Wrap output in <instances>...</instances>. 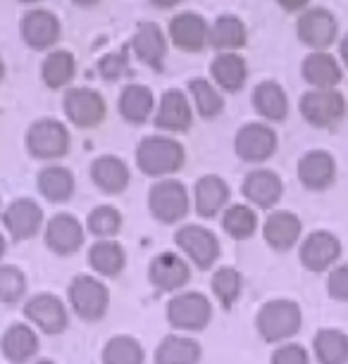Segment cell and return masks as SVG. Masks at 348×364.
I'll return each instance as SVG.
<instances>
[{
	"instance_id": "cell-1",
	"label": "cell",
	"mask_w": 348,
	"mask_h": 364,
	"mask_svg": "<svg viewBox=\"0 0 348 364\" xmlns=\"http://www.w3.org/2000/svg\"><path fill=\"white\" fill-rule=\"evenodd\" d=\"M255 324L265 341L279 343V341L293 338V336L301 331L303 314H301V307L293 300H270L260 307Z\"/></svg>"
},
{
	"instance_id": "cell-2",
	"label": "cell",
	"mask_w": 348,
	"mask_h": 364,
	"mask_svg": "<svg viewBox=\"0 0 348 364\" xmlns=\"http://www.w3.org/2000/svg\"><path fill=\"white\" fill-rule=\"evenodd\" d=\"M136 160H139L143 174L165 176L181 167L184 148L176 141L165 139V136H151V139L141 141Z\"/></svg>"
},
{
	"instance_id": "cell-3",
	"label": "cell",
	"mask_w": 348,
	"mask_h": 364,
	"mask_svg": "<svg viewBox=\"0 0 348 364\" xmlns=\"http://www.w3.org/2000/svg\"><path fill=\"white\" fill-rule=\"evenodd\" d=\"M70 302L74 312L86 321H98L107 312L110 305V293L107 288L95 281L93 277H77L70 286Z\"/></svg>"
},
{
	"instance_id": "cell-4",
	"label": "cell",
	"mask_w": 348,
	"mask_h": 364,
	"mask_svg": "<svg viewBox=\"0 0 348 364\" xmlns=\"http://www.w3.org/2000/svg\"><path fill=\"white\" fill-rule=\"evenodd\" d=\"M346 100L334 88H317L301 98V114L312 127H332L344 117Z\"/></svg>"
},
{
	"instance_id": "cell-5",
	"label": "cell",
	"mask_w": 348,
	"mask_h": 364,
	"mask_svg": "<svg viewBox=\"0 0 348 364\" xmlns=\"http://www.w3.org/2000/svg\"><path fill=\"white\" fill-rule=\"evenodd\" d=\"M153 217L162 224H174L186 217L189 212V196L186 188L179 181H160L151 188L148 196Z\"/></svg>"
},
{
	"instance_id": "cell-6",
	"label": "cell",
	"mask_w": 348,
	"mask_h": 364,
	"mask_svg": "<svg viewBox=\"0 0 348 364\" xmlns=\"http://www.w3.org/2000/svg\"><path fill=\"white\" fill-rule=\"evenodd\" d=\"M213 307L210 300L201 293H181L169 300L167 305V319L176 328H186V331H198L210 321Z\"/></svg>"
},
{
	"instance_id": "cell-7",
	"label": "cell",
	"mask_w": 348,
	"mask_h": 364,
	"mask_svg": "<svg viewBox=\"0 0 348 364\" xmlns=\"http://www.w3.org/2000/svg\"><path fill=\"white\" fill-rule=\"evenodd\" d=\"M26 146H29V153L33 157L53 160V157H63L67 153L70 134L56 119H41L26 134Z\"/></svg>"
},
{
	"instance_id": "cell-8",
	"label": "cell",
	"mask_w": 348,
	"mask_h": 364,
	"mask_svg": "<svg viewBox=\"0 0 348 364\" xmlns=\"http://www.w3.org/2000/svg\"><path fill=\"white\" fill-rule=\"evenodd\" d=\"M301 257L303 267L308 272H327L339 262L341 257V240L329 231H312L301 243Z\"/></svg>"
},
{
	"instance_id": "cell-9",
	"label": "cell",
	"mask_w": 348,
	"mask_h": 364,
	"mask_svg": "<svg viewBox=\"0 0 348 364\" xmlns=\"http://www.w3.org/2000/svg\"><path fill=\"white\" fill-rule=\"evenodd\" d=\"M176 245L186 252V257L191 262H196L201 269H208V267L215 264V259L220 257V243H217L215 233L203 229V226H184V229L176 231Z\"/></svg>"
},
{
	"instance_id": "cell-10",
	"label": "cell",
	"mask_w": 348,
	"mask_h": 364,
	"mask_svg": "<svg viewBox=\"0 0 348 364\" xmlns=\"http://www.w3.org/2000/svg\"><path fill=\"white\" fill-rule=\"evenodd\" d=\"M277 150V134L265 124H246L236 134V153L246 162H265Z\"/></svg>"
},
{
	"instance_id": "cell-11",
	"label": "cell",
	"mask_w": 348,
	"mask_h": 364,
	"mask_svg": "<svg viewBox=\"0 0 348 364\" xmlns=\"http://www.w3.org/2000/svg\"><path fill=\"white\" fill-rule=\"evenodd\" d=\"M24 314H26V319H31L33 324L46 333H63L67 328L65 305L51 293L33 295V298L26 302Z\"/></svg>"
},
{
	"instance_id": "cell-12",
	"label": "cell",
	"mask_w": 348,
	"mask_h": 364,
	"mask_svg": "<svg viewBox=\"0 0 348 364\" xmlns=\"http://www.w3.org/2000/svg\"><path fill=\"white\" fill-rule=\"evenodd\" d=\"M65 112L72 124L81 129L95 127L105 114V100L88 88H74L65 95Z\"/></svg>"
},
{
	"instance_id": "cell-13",
	"label": "cell",
	"mask_w": 348,
	"mask_h": 364,
	"mask_svg": "<svg viewBox=\"0 0 348 364\" xmlns=\"http://www.w3.org/2000/svg\"><path fill=\"white\" fill-rule=\"evenodd\" d=\"M334 176H337V164H334V157L325 150H310L298 162V178L310 191L329 188Z\"/></svg>"
},
{
	"instance_id": "cell-14",
	"label": "cell",
	"mask_w": 348,
	"mask_h": 364,
	"mask_svg": "<svg viewBox=\"0 0 348 364\" xmlns=\"http://www.w3.org/2000/svg\"><path fill=\"white\" fill-rule=\"evenodd\" d=\"M3 222L15 240H29L38 233L41 222H43V212L33 200L22 198V200H15L5 210Z\"/></svg>"
},
{
	"instance_id": "cell-15",
	"label": "cell",
	"mask_w": 348,
	"mask_h": 364,
	"mask_svg": "<svg viewBox=\"0 0 348 364\" xmlns=\"http://www.w3.org/2000/svg\"><path fill=\"white\" fill-rule=\"evenodd\" d=\"M301 229H303L301 219L293 215V212L277 210L265 219L263 236L270 243V248L289 250L298 243V238H301Z\"/></svg>"
},
{
	"instance_id": "cell-16",
	"label": "cell",
	"mask_w": 348,
	"mask_h": 364,
	"mask_svg": "<svg viewBox=\"0 0 348 364\" xmlns=\"http://www.w3.org/2000/svg\"><path fill=\"white\" fill-rule=\"evenodd\" d=\"M46 243L58 255H72L84 243V229L72 215H56L46 229Z\"/></svg>"
},
{
	"instance_id": "cell-17",
	"label": "cell",
	"mask_w": 348,
	"mask_h": 364,
	"mask_svg": "<svg viewBox=\"0 0 348 364\" xmlns=\"http://www.w3.org/2000/svg\"><path fill=\"white\" fill-rule=\"evenodd\" d=\"M282 178L270 169H255L246 176L243 181V196L258 208H272L282 198Z\"/></svg>"
},
{
	"instance_id": "cell-18",
	"label": "cell",
	"mask_w": 348,
	"mask_h": 364,
	"mask_svg": "<svg viewBox=\"0 0 348 364\" xmlns=\"http://www.w3.org/2000/svg\"><path fill=\"white\" fill-rule=\"evenodd\" d=\"M298 36L310 48H327L337 36V22L327 10H308L298 19Z\"/></svg>"
},
{
	"instance_id": "cell-19",
	"label": "cell",
	"mask_w": 348,
	"mask_h": 364,
	"mask_svg": "<svg viewBox=\"0 0 348 364\" xmlns=\"http://www.w3.org/2000/svg\"><path fill=\"white\" fill-rule=\"evenodd\" d=\"M148 277H151L153 284L162 288V291H176V288H181L189 281L191 269L179 255H174V252H162V255H158L151 262Z\"/></svg>"
},
{
	"instance_id": "cell-20",
	"label": "cell",
	"mask_w": 348,
	"mask_h": 364,
	"mask_svg": "<svg viewBox=\"0 0 348 364\" xmlns=\"http://www.w3.org/2000/svg\"><path fill=\"white\" fill-rule=\"evenodd\" d=\"M169 33L172 41L184 50H201L208 41V26L203 17L194 15V12H181L169 24Z\"/></svg>"
},
{
	"instance_id": "cell-21",
	"label": "cell",
	"mask_w": 348,
	"mask_h": 364,
	"mask_svg": "<svg viewBox=\"0 0 348 364\" xmlns=\"http://www.w3.org/2000/svg\"><path fill=\"white\" fill-rule=\"evenodd\" d=\"M22 36L31 48H48L53 46L60 36V24L56 15L46 10L29 12L22 22Z\"/></svg>"
},
{
	"instance_id": "cell-22",
	"label": "cell",
	"mask_w": 348,
	"mask_h": 364,
	"mask_svg": "<svg viewBox=\"0 0 348 364\" xmlns=\"http://www.w3.org/2000/svg\"><path fill=\"white\" fill-rule=\"evenodd\" d=\"M91 176L103 193H122L129 183V169L120 157L105 155L98 157L91 167Z\"/></svg>"
},
{
	"instance_id": "cell-23",
	"label": "cell",
	"mask_w": 348,
	"mask_h": 364,
	"mask_svg": "<svg viewBox=\"0 0 348 364\" xmlns=\"http://www.w3.org/2000/svg\"><path fill=\"white\" fill-rule=\"evenodd\" d=\"M229 200V186L220 176H203L196 183V212L201 217H215Z\"/></svg>"
},
{
	"instance_id": "cell-24",
	"label": "cell",
	"mask_w": 348,
	"mask_h": 364,
	"mask_svg": "<svg viewBox=\"0 0 348 364\" xmlns=\"http://www.w3.org/2000/svg\"><path fill=\"white\" fill-rule=\"evenodd\" d=\"M155 124L160 129H169V132H184L191 124V107L189 100L184 98L181 91H167L162 95L158 117H155Z\"/></svg>"
},
{
	"instance_id": "cell-25",
	"label": "cell",
	"mask_w": 348,
	"mask_h": 364,
	"mask_svg": "<svg viewBox=\"0 0 348 364\" xmlns=\"http://www.w3.org/2000/svg\"><path fill=\"white\" fill-rule=\"evenodd\" d=\"M312 350L320 364H346L348 362V336L339 328H320L312 341Z\"/></svg>"
},
{
	"instance_id": "cell-26",
	"label": "cell",
	"mask_w": 348,
	"mask_h": 364,
	"mask_svg": "<svg viewBox=\"0 0 348 364\" xmlns=\"http://www.w3.org/2000/svg\"><path fill=\"white\" fill-rule=\"evenodd\" d=\"M0 348H3V355L8 357L10 362L19 364V362H26L29 357L36 355L38 338L26 324H15V326H10L8 331H5Z\"/></svg>"
},
{
	"instance_id": "cell-27",
	"label": "cell",
	"mask_w": 348,
	"mask_h": 364,
	"mask_svg": "<svg viewBox=\"0 0 348 364\" xmlns=\"http://www.w3.org/2000/svg\"><path fill=\"white\" fill-rule=\"evenodd\" d=\"M134 50L146 65L162 70V58H165V36H162L158 24H141L134 36Z\"/></svg>"
},
{
	"instance_id": "cell-28",
	"label": "cell",
	"mask_w": 348,
	"mask_h": 364,
	"mask_svg": "<svg viewBox=\"0 0 348 364\" xmlns=\"http://www.w3.org/2000/svg\"><path fill=\"white\" fill-rule=\"evenodd\" d=\"M303 77L317 88H334L341 81V70L337 60L327 53H312L303 63Z\"/></svg>"
},
{
	"instance_id": "cell-29",
	"label": "cell",
	"mask_w": 348,
	"mask_h": 364,
	"mask_svg": "<svg viewBox=\"0 0 348 364\" xmlns=\"http://www.w3.org/2000/svg\"><path fill=\"white\" fill-rule=\"evenodd\" d=\"M198 360H201V346L181 336H169L155 350L158 364H196Z\"/></svg>"
},
{
	"instance_id": "cell-30",
	"label": "cell",
	"mask_w": 348,
	"mask_h": 364,
	"mask_svg": "<svg viewBox=\"0 0 348 364\" xmlns=\"http://www.w3.org/2000/svg\"><path fill=\"white\" fill-rule=\"evenodd\" d=\"M253 105L263 117H268L272 122L284 119L286 112H289V100H286V93L282 91V86L275 84V81H263L260 86L255 88L253 93Z\"/></svg>"
},
{
	"instance_id": "cell-31",
	"label": "cell",
	"mask_w": 348,
	"mask_h": 364,
	"mask_svg": "<svg viewBox=\"0 0 348 364\" xmlns=\"http://www.w3.org/2000/svg\"><path fill=\"white\" fill-rule=\"evenodd\" d=\"M153 109V93L148 91L146 86H127L122 91V98H120V112L125 119L134 122V124H141V122L148 119Z\"/></svg>"
},
{
	"instance_id": "cell-32",
	"label": "cell",
	"mask_w": 348,
	"mask_h": 364,
	"mask_svg": "<svg viewBox=\"0 0 348 364\" xmlns=\"http://www.w3.org/2000/svg\"><path fill=\"white\" fill-rule=\"evenodd\" d=\"M38 188L48 200L65 203V200H70L74 193V176L63 167H48L41 171Z\"/></svg>"
},
{
	"instance_id": "cell-33",
	"label": "cell",
	"mask_w": 348,
	"mask_h": 364,
	"mask_svg": "<svg viewBox=\"0 0 348 364\" xmlns=\"http://www.w3.org/2000/svg\"><path fill=\"white\" fill-rule=\"evenodd\" d=\"M88 264L103 277H117L125 267V250L112 240H100L88 250Z\"/></svg>"
},
{
	"instance_id": "cell-34",
	"label": "cell",
	"mask_w": 348,
	"mask_h": 364,
	"mask_svg": "<svg viewBox=\"0 0 348 364\" xmlns=\"http://www.w3.org/2000/svg\"><path fill=\"white\" fill-rule=\"evenodd\" d=\"M213 77L217 79V84L222 88H227V91H238V88L246 84L248 70H246V63L238 55L222 53L213 63Z\"/></svg>"
},
{
	"instance_id": "cell-35",
	"label": "cell",
	"mask_w": 348,
	"mask_h": 364,
	"mask_svg": "<svg viewBox=\"0 0 348 364\" xmlns=\"http://www.w3.org/2000/svg\"><path fill=\"white\" fill-rule=\"evenodd\" d=\"M222 226H224V231L236 240L251 238L255 233V226H258L255 212L251 208H246V205H234V208H229L227 212H224Z\"/></svg>"
},
{
	"instance_id": "cell-36",
	"label": "cell",
	"mask_w": 348,
	"mask_h": 364,
	"mask_svg": "<svg viewBox=\"0 0 348 364\" xmlns=\"http://www.w3.org/2000/svg\"><path fill=\"white\" fill-rule=\"evenodd\" d=\"M103 364H143V348L129 336H117L105 346Z\"/></svg>"
},
{
	"instance_id": "cell-37",
	"label": "cell",
	"mask_w": 348,
	"mask_h": 364,
	"mask_svg": "<svg viewBox=\"0 0 348 364\" xmlns=\"http://www.w3.org/2000/svg\"><path fill=\"white\" fill-rule=\"evenodd\" d=\"M74 77V58L70 53L58 50L51 53L48 60L43 63V79L51 88H60L65 84H70V79Z\"/></svg>"
},
{
	"instance_id": "cell-38",
	"label": "cell",
	"mask_w": 348,
	"mask_h": 364,
	"mask_svg": "<svg viewBox=\"0 0 348 364\" xmlns=\"http://www.w3.org/2000/svg\"><path fill=\"white\" fill-rule=\"evenodd\" d=\"M210 41L217 46V48H241L246 43V26L241 24V19L236 17H220L210 31Z\"/></svg>"
},
{
	"instance_id": "cell-39",
	"label": "cell",
	"mask_w": 348,
	"mask_h": 364,
	"mask_svg": "<svg viewBox=\"0 0 348 364\" xmlns=\"http://www.w3.org/2000/svg\"><path fill=\"white\" fill-rule=\"evenodd\" d=\"M241 286H243V279L234 267H222V269L215 272L213 277V293L220 298V302L224 307H231L241 293Z\"/></svg>"
},
{
	"instance_id": "cell-40",
	"label": "cell",
	"mask_w": 348,
	"mask_h": 364,
	"mask_svg": "<svg viewBox=\"0 0 348 364\" xmlns=\"http://www.w3.org/2000/svg\"><path fill=\"white\" fill-rule=\"evenodd\" d=\"M122 226V215L115 208H95L91 215H88V231L93 236H100V238H107V236H115Z\"/></svg>"
},
{
	"instance_id": "cell-41",
	"label": "cell",
	"mask_w": 348,
	"mask_h": 364,
	"mask_svg": "<svg viewBox=\"0 0 348 364\" xmlns=\"http://www.w3.org/2000/svg\"><path fill=\"white\" fill-rule=\"evenodd\" d=\"M189 88H191V93H194L196 105H198V109H201V114H203V117H215V114H220V109H222V95L217 93L215 88L208 84V81L194 79V81L189 84Z\"/></svg>"
},
{
	"instance_id": "cell-42",
	"label": "cell",
	"mask_w": 348,
	"mask_h": 364,
	"mask_svg": "<svg viewBox=\"0 0 348 364\" xmlns=\"http://www.w3.org/2000/svg\"><path fill=\"white\" fill-rule=\"evenodd\" d=\"M26 291V279L17 267H0V302H15Z\"/></svg>"
},
{
	"instance_id": "cell-43",
	"label": "cell",
	"mask_w": 348,
	"mask_h": 364,
	"mask_svg": "<svg viewBox=\"0 0 348 364\" xmlns=\"http://www.w3.org/2000/svg\"><path fill=\"white\" fill-rule=\"evenodd\" d=\"M327 293H329L334 300L348 302V262L334 267L329 272V279H327Z\"/></svg>"
},
{
	"instance_id": "cell-44",
	"label": "cell",
	"mask_w": 348,
	"mask_h": 364,
	"mask_svg": "<svg viewBox=\"0 0 348 364\" xmlns=\"http://www.w3.org/2000/svg\"><path fill=\"white\" fill-rule=\"evenodd\" d=\"M272 364H310L308 350L298 343H286V346L277 348L272 355Z\"/></svg>"
},
{
	"instance_id": "cell-45",
	"label": "cell",
	"mask_w": 348,
	"mask_h": 364,
	"mask_svg": "<svg viewBox=\"0 0 348 364\" xmlns=\"http://www.w3.org/2000/svg\"><path fill=\"white\" fill-rule=\"evenodd\" d=\"M127 72V53H112L100 60V74L105 79H117Z\"/></svg>"
},
{
	"instance_id": "cell-46",
	"label": "cell",
	"mask_w": 348,
	"mask_h": 364,
	"mask_svg": "<svg viewBox=\"0 0 348 364\" xmlns=\"http://www.w3.org/2000/svg\"><path fill=\"white\" fill-rule=\"evenodd\" d=\"M305 3H308V0H279V5L286 10H301Z\"/></svg>"
},
{
	"instance_id": "cell-47",
	"label": "cell",
	"mask_w": 348,
	"mask_h": 364,
	"mask_svg": "<svg viewBox=\"0 0 348 364\" xmlns=\"http://www.w3.org/2000/svg\"><path fill=\"white\" fill-rule=\"evenodd\" d=\"M341 58H344V63L348 65V33H346V38L341 41Z\"/></svg>"
},
{
	"instance_id": "cell-48",
	"label": "cell",
	"mask_w": 348,
	"mask_h": 364,
	"mask_svg": "<svg viewBox=\"0 0 348 364\" xmlns=\"http://www.w3.org/2000/svg\"><path fill=\"white\" fill-rule=\"evenodd\" d=\"M155 5H162V8H169V5H174V3H179V0H153Z\"/></svg>"
},
{
	"instance_id": "cell-49",
	"label": "cell",
	"mask_w": 348,
	"mask_h": 364,
	"mask_svg": "<svg viewBox=\"0 0 348 364\" xmlns=\"http://www.w3.org/2000/svg\"><path fill=\"white\" fill-rule=\"evenodd\" d=\"M74 3H79V5H93V3H98V0H74Z\"/></svg>"
},
{
	"instance_id": "cell-50",
	"label": "cell",
	"mask_w": 348,
	"mask_h": 364,
	"mask_svg": "<svg viewBox=\"0 0 348 364\" xmlns=\"http://www.w3.org/2000/svg\"><path fill=\"white\" fill-rule=\"evenodd\" d=\"M3 252H5V238H3V233H0V257H3Z\"/></svg>"
},
{
	"instance_id": "cell-51",
	"label": "cell",
	"mask_w": 348,
	"mask_h": 364,
	"mask_svg": "<svg viewBox=\"0 0 348 364\" xmlns=\"http://www.w3.org/2000/svg\"><path fill=\"white\" fill-rule=\"evenodd\" d=\"M3 72H5V67H3V60H0V79H3Z\"/></svg>"
},
{
	"instance_id": "cell-52",
	"label": "cell",
	"mask_w": 348,
	"mask_h": 364,
	"mask_svg": "<svg viewBox=\"0 0 348 364\" xmlns=\"http://www.w3.org/2000/svg\"><path fill=\"white\" fill-rule=\"evenodd\" d=\"M33 364H53V362H46V360H43V362H33Z\"/></svg>"
},
{
	"instance_id": "cell-53",
	"label": "cell",
	"mask_w": 348,
	"mask_h": 364,
	"mask_svg": "<svg viewBox=\"0 0 348 364\" xmlns=\"http://www.w3.org/2000/svg\"><path fill=\"white\" fill-rule=\"evenodd\" d=\"M24 3H33V0H24Z\"/></svg>"
}]
</instances>
